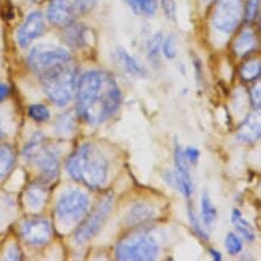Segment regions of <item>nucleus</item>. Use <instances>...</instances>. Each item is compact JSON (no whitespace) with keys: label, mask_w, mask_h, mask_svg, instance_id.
<instances>
[{"label":"nucleus","mask_w":261,"mask_h":261,"mask_svg":"<svg viewBox=\"0 0 261 261\" xmlns=\"http://www.w3.org/2000/svg\"><path fill=\"white\" fill-rule=\"evenodd\" d=\"M162 48L164 56L167 59H173L177 56V46H176V40L175 36L170 35L165 41L162 43Z\"/></svg>","instance_id":"c85d7f7f"},{"label":"nucleus","mask_w":261,"mask_h":261,"mask_svg":"<svg viewBox=\"0 0 261 261\" xmlns=\"http://www.w3.org/2000/svg\"><path fill=\"white\" fill-rule=\"evenodd\" d=\"M260 72H261V65L259 60H250V62L246 63V64H244L240 70L241 77L247 82L255 81V80L259 79Z\"/></svg>","instance_id":"5701e85b"},{"label":"nucleus","mask_w":261,"mask_h":261,"mask_svg":"<svg viewBox=\"0 0 261 261\" xmlns=\"http://www.w3.org/2000/svg\"><path fill=\"white\" fill-rule=\"evenodd\" d=\"M225 248L230 255H236V254H239L243 248L242 241L240 240V237L237 236L236 233H227L225 239Z\"/></svg>","instance_id":"a878e982"},{"label":"nucleus","mask_w":261,"mask_h":261,"mask_svg":"<svg viewBox=\"0 0 261 261\" xmlns=\"http://www.w3.org/2000/svg\"><path fill=\"white\" fill-rule=\"evenodd\" d=\"M29 116L36 122H46L49 119V111L43 105H32L29 107Z\"/></svg>","instance_id":"cd10ccee"},{"label":"nucleus","mask_w":261,"mask_h":261,"mask_svg":"<svg viewBox=\"0 0 261 261\" xmlns=\"http://www.w3.org/2000/svg\"><path fill=\"white\" fill-rule=\"evenodd\" d=\"M210 252H211V254H212V256H213L214 260H217V261L222 260V255H220L219 252H216V250H213V249H211Z\"/></svg>","instance_id":"4c0bfd02"},{"label":"nucleus","mask_w":261,"mask_h":261,"mask_svg":"<svg viewBox=\"0 0 261 261\" xmlns=\"http://www.w3.org/2000/svg\"><path fill=\"white\" fill-rule=\"evenodd\" d=\"M89 208V199L81 190H70L57 203V216L65 224H73L85 216Z\"/></svg>","instance_id":"0eeeda50"},{"label":"nucleus","mask_w":261,"mask_h":261,"mask_svg":"<svg viewBox=\"0 0 261 261\" xmlns=\"http://www.w3.org/2000/svg\"><path fill=\"white\" fill-rule=\"evenodd\" d=\"M159 243L147 232H135L120 240L116 247V257L123 261H152L158 256Z\"/></svg>","instance_id":"20e7f679"},{"label":"nucleus","mask_w":261,"mask_h":261,"mask_svg":"<svg viewBox=\"0 0 261 261\" xmlns=\"http://www.w3.org/2000/svg\"><path fill=\"white\" fill-rule=\"evenodd\" d=\"M19 255H21V253H19V250H18L17 247L12 246V247H10L6 259H8V260H18L19 259Z\"/></svg>","instance_id":"f704fd0d"},{"label":"nucleus","mask_w":261,"mask_h":261,"mask_svg":"<svg viewBox=\"0 0 261 261\" xmlns=\"http://www.w3.org/2000/svg\"><path fill=\"white\" fill-rule=\"evenodd\" d=\"M46 200V190L41 186H32L27 192V202L33 210L41 208Z\"/></svg>","instance_id":"6ab92c4d"},{"label":"nucleus","mask_w":261,"mask_h":261,"mask_svg":"<svg viewBox=\"0 0 261 261\" xmlns=\"http://www.w3.org/2000/svg\"><path fill=\"white\" fill-rule=\"evenodd\" d=\"M70 27L65 33V40L69 45L75 47H82L86 45V29L82 25L69 24Z\"/></svg>","instance_id":"a211bd4d"},{"label":"nucleus","mask_w":261,"mask_h":261,"mask_svg":"<svg viewBox=\"0 0 261 261\" xmlns=\"http://www.w3.org/2000/svg\"><path fill=\"white\" fill-rule=\"evenodd\" d=\"M15 163V154L9 147H0V179L8 175Z\"/></svg>","instance_id":"4be33fe9"},{"label":"nucleus","mask_w":261,"mask_h":261,"mask_svg":"<svg viewBox=\"0 0 261 261\" xmlns=\"http://www.w3.org/2000/svg\"><path fill=\"white\" fill-rule=\"evenodd\" d=\"M242 16V0H219L212 15V24L219 32L230 34L239 27Z\"/></svg>","instance_id":"6e6552de"},{"label":"nucleus","mask_w":261,"mask_h":261,"mask_svg":"<svg viewBox=\"0 0 261 261\" xmlns=\"http://www.w3.org/2000/svg\"><path fill=\"white\" fill-rule=\"evenodd\" d=\"M117 59H118V63L123 66V69L125 70L126 72L130 73V75L134 76H145L146 75V69L140 64L137 60L134 58L133 56H130L128 52L124 51L123 48L117 49Z\"/></svg>","instance_id":"2eb2a0df"},{"label":"nucleus","mask_w":261,"mask_h":261,"mask_svg":"<svg viewBox=\"0 0 261 261\" xmlns=\"http://www.w3.org/2000/svg\"><path fill=\"white\" fill-rule=\"evenodd\" d=\"M2 134H3V132H2V126H0V136H2Z\"/></svg>","instance_id":"58836bf2"},{"label":"nucleus","mask_w":261,"mask_h":261,"mask_svg":"<svg viewBox=\"0 0 261 261\" xmlns=\"http://www.w3.org/2000/svg\"><path fill=\"white\" fill-rule=\"evenodd\" d=\"M260 120L259 116L253 113L247 117V119L242 123L237 133L239 141L244 143H253L257 141L260 137Z\"/></svg>","instance_id":"4468645a"},{"label":"nucleus","mask_w":261,"mask_h":261,"mask_svg":"<svg viewBox=\"0 0 261 261\" xmlns=\"http://www.w3.org/2000/svg\"><path fill=\"white\" fill-rule=\"evenodd\" d=\"M250 100H252L254 109L260 110L261 93H260V86L259 85H257L256 87H253L252 90H250Z\"/></svg>","instance_id":"473e14b6"},{"label":"nucleus","mask_w":261,"mask_h":261,"mask_svg":"<svg viewBox=\"0 0 261 261\" xmlns=\"http://www.w3.org/2000/svg\"><path fill=\"white\" fill-rule=\"evenodd\" d=\"M113 197L111 194L105 196V199L99 203L96 210L82 223V225L79 227L77 232L75 235V240L77 243H85L87 241L92 239L96 232L101 229V226L105 223V220L112 210Z\"/></svg>","instance_id":"1a4fd4ad"},{"label":"nucleus","mask_w":261,"mask_h":261,"mask_svg":"<svg viewBox=\"0 0 261 261\" xmlns=\"http://www.w3.org/2000/svg\"><path fill=\"white\" fill-rule=\"evenodd\" d=\"M231 222L233 225H235V229L239 231L241 235H242L244 239L247 241H254L255 240V231L252 227V225L247 222L246 219L243 218L242 214L239 210H233L232 211V216H231Z\"/></svg>","instance_id":"f3484780"},{"label":"nucleus","mask_w":261,"mask_h":261,"mask_svg":"<svg viewBox=\"0 0 261 261\" xmlns=\"http://www.w3.org/2000/svg\"><path fill=\"white\" fill-rule=\"evenodd\" d=\"M75 128V122L70 115L60 116L56 123V130L59 135H70Z\"/></svg>","instance_id":"b1692460"},{"label":"nucleus","mask_w":261,"mask_h":261,"mask_svg":"<svg viewBox=\"0 0 261 261\" xmlns=\"http://www.w3.org/2000/svg\"><path fill=\"white\" fill-rule=\"evenodd\" d=\"M184 154H186L187 159L189 160V163H196L200 156V152L199 149L193 148V147H188V148L184 150Z\"/></svg>","instance_id":"72a5a7b5"},{"label":"nucleus","mask_w":261,"mask_h":261,"mask_svg":"<svg viewBox=\"0 0 261 261\" xmlns=\"http://www.w3.org/2000/svg\"><path fill=\"white\" fill-rule=\"evenodd\" d=\"M153 216V211L149 206L147 205H136L134 208L130 211V214L128 217L129 223L132 224H141L146 220H148L152 218Z\"/></svg>","instance_id":"412c9836"},{"label":"nucleus","mask_w":261,"mask_h":261,"mask_svg":"<svg viewBox=\"0 0 261 261\" xmlns=\"http://www.w3.org/2000/svg\"><path fill=\"white\" fill-rule=\"evenodd\" d=\"M71 56L66 49L55 45H38L28 56V64L36 75L42 76L59 66L70 64Z\"/></svg>","instance_id":"423d86ee"},{"label":"nucleus","mask_w":261,"mask_h":261,"mask_svg":"<svg viewBox=\"0 0 261 261\" xmlns=\"http://www.w3.org/2000/svg\"><path fill=\"white\" fill-rule=\"evenodd\" d=\"M76 92L80 118L92 125L101 124L112 117L122 102V93L115 79L99 70L83 73Z\"/></svg>","instance_id":"f257e3e1"},{"label":"nucleus","mask_w":261,"mask_h":261,"mask_svg":"<svg viewBox=\"0 0 261 261\" xmlns=\"http://www.w3.org/2000/svg\"><path fill=\"white\" fill-rule=\"evenodd\" d=\"M163 11L165 12L166 17L170 19H176V2L175 0H160Z\"/></svg>","instance_id":"2f4dec72"},{"label":"nucleus","mask_w":261,"mask_h":261,"mask_svg":"<svg viewBox=\"0 0 261 261\" xmlns=\"http://www.w3.org/2000/svg\"><path fill=\"white\" fill-rule=\"evenodd\" d=\"M162 43L163 34L160 32L155 33V34L148 40V43H147V51H148L149 59H155L156 57L159 56V51L160 48H162Z\"/></svg>","instance_id":"393cba45"},{"label":"nucleus","mask_w":261,"mask_h":261,"mask_svg":"<svg viewBox=\"0 0 261 261\" xmlns=\"http://www.w3.org/2000/svg\"><path fill=\"white\" fill-rule=\"evenodd\" d=\"M260 0H249L248 4L244 10V17H246L247 22H252L255 19L257 12H259Z\"/></svg>","instance_id":"7c9ffc66"},{"label":"nucleus","mask_w":261,"mask_h":261,"mask_svg":"<svg viewBox=\"0 0 261 261\" xmlns=\"http://www.w3.org/2000/svg\"><path fill=\"white\" fill-rule=\"evenodd\" d=\"M175 172L172 173V184L177 189L180 190L186 197H189L193 193V182L189 172V160L179 146L175 149Z\"/></svg>","instance_id":"9b49d317"},{"label":"nucleus","mask_w":261,"mask_h":261,"mask_svg":"<svg viewBox=\"0 0 261 261\" xmlns=\"http://www.w3.org/2000/svg\"><path fill=\"white\" fill-rule=\"evenodd\" d=\"M51 225L45 219H32L23 224L22 235L29 243L45 244L51 239Z\"/></svg>","instance_id":"ddd939ff"},{"label":"nucleus","mask_w":261,"mask_h":261,"mask_svg":"<svg viewBox=\"0 0 261 261\" xmlns=\"http://www.w3.org/2000/svg\"><path fill=\"white\" fill-rule=\"evenodd\" d=\"M201 214H202V220L205 223L206 226H212L213 223L217 220V213L216 207L213 206L212 201L207 195V193H203L201 197Z\"/></svg>","instance_id":"aec40b11"},{"label":"nucleus","mask_w":261,"mask_h":261,"mask_svg":"<svg viewBox=\"0 0 261 261\" xmlns=\"http://www.w3.org/2000/svg\"><path fill=\"white\" fill-rule=\"evenodd\" d=\"M256 46V39L253 32L250 30H244L241 33L239 38L236 39L235 43H233V51L237 56L244 57L248 53H250L255 48Z\"/></svg>","instance_id":"dca6fc26"},{"label":"nucleus","mask_w":261,"mask_h":261,"mask_svg":"<svg viewBox=\"0 0 261 261\" xmlns=\"http://www.w3.org/2000/svg\"><path fill=\"white\" fill-rule=\"evenodd\" d=\"M9 93H10L9 86L4 85V83H0V101H3V100L9 95Z\"/></svg>","instance_id":"c9c22d12"},{"label":"nucleus","mask_w":261,"mask_h":261,"mask_svg":"<svg viewBox=\"0 0 261 261\" xmlns=\"http://www.w3.org/2000/svg\"><path fill=\"white\" fill-rule=\"evenodd\" d=\"M124 2L128 4V6L130 9L133 10L135 13H141L140 12V8H139V4H137V0H124Z\"/></svg>","instance_id":"e433bc0d"},{"label":"nucleus","mask_w":261,"mask_h":261,"mask_svg":"<svg viewBox=\"0 0 261 261\" xmlns=\"http://www.w3.org/2000/svg\"><path fill=\"white\" fill-rule=\"evenodd\" d=\"M45 29L46 23L42 13L39 11L32 12L21 25V28L18 29L17 40L19 46L23 48L28 47L30 42L34 41L35 39H38L45 33Z\"/></svg>","instance_id":"f8f14e48"},{"label":"nucleus","mask_w":261,"mask_h":261,"mask_svg":"<svg viewBox=\"0 0 261 261\" xmlns=\"http://www.w3.org/2000/svg\"><path fill=\"white\" fill-rule=\"evenodd\" d=\"M206 3H210V2H213V0H205Z\"/></svg>","instance_id":"ea45409f"},{"label":"nucleus","mask_w":261,"mask_h":261,"mask_svg":"<svg viewBox=\"0 0 261 261\" xmlns=\"http://www.w3.org/2000/svg\"><path fill=\"white\" fill-rule=\"evenodd\" d=\"M25 158L38 166L40 172L47 180L55 179L58 173V154L45 141L41 134H35L24 148Z\"/></svg>","instance_id":"39448f33"},{"label":"nucleus","mask_w":261,"mask_h":261,"mask_svg":"<svg viewBox=\"0 0 261 261\" xmlns=\"http://www.w3.org/2000/svg\"><path fill=\"white\" fill-rule=\"evenodd\" d=\"M137 4H139L140 12L146 16L155 15L156 10H158L156 0H137Z\"/></svg>","instance_id":"c756f323"},{"label":"nucleus","mask_w":261,"mask_h":261,"mask_svg":"<svg viewBox=\"0 0 261 261\" xmlns=\"http://www.w3.org/2000/svg\"><path fill=\"white\" fill-rule=\"evenodd\" d=\"M188 218H189L190 224H192L194 231L197 233V236H200L203 240H208L210 239L208 233H207L206 230L201 226V223H200V220H199V218H197L195 211H194L192 206L188 207Z\"/></svg>","instance_id":"bb28decb"},{"label":"nucleus","mask_w":261,"mask_h":261,"mask_svg":"<svg viewBox=\"0 0 261 261\" xmlns=\"http://www.w3.org/2000/svg\"><path fill=\"white\" fill-rule=\"evenodd\" d=\"M40 80L43 92L58 106H65L71 101L77 88L76 70L71 63L40 76Z\"/></svg>","instance_id":"7ed1b4c3"},{"label":"nucleus","mask_w":261,"mask_h":261,"mask_svg":"<svg viewBox=\"0 0 261 261\" xmlns=\"http://www.w3.org/2000/svg\"><path fill=\"white\" fill-rule=\"evenodd\" d=\"M82 11L81 0H52L48 6L47 17L56 25H69L76 15Z\"/></svg>","instance_id":"9d476101"},{"label":"nucleus","mask_w":261,"mask_h":261,"mask_svg":"<svg viewBox=\"0 0 261 261\" xmlns=\"http://www.w3.org/2000/svg\"><path fill=\"white\" fill-rule=\"evenodd\" d=\"M69 175L90 189H98L107 179L109 164L98 147L85 143L76 149L66 163Z\"/></svg>","instance_id":"f03ea898"}]
</instances>
